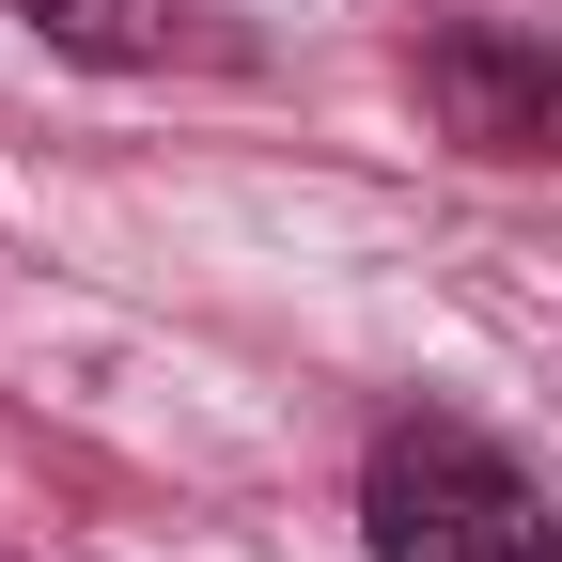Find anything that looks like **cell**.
<instances>
[{
    "label": "cell",
    "mask_w": 562,
    "mask_h": 562,
    "mask_svg": "<svg viewBox=\"0 0 562 562\" xmlns=\"http://www.w3.org/2000/svg\"><path fill=\"white\" fill-rule=\"evenodd\" d=\"M360 547L375 562H562L547 484L469 438V422H391L375 469H360Z\"/></svg>",
    "instance_id": "1"
},
{
    "label": "cell",
    "mask_w": 562,
    "mask_h": 562,
    "mask_svg": "<svg viewBox=\"0 0 562 562\" xmlns=\"http://www.w3.org/2000/svg\"><path fill=\"white\" fill-rule=\"evenodd\" d=\"M16 16L79 63H172L188 47V0H16Z\"/></svg>",
    "instance_id": "3"
},
{
    "label": "cell",
    "mask_w": 562,
    "mask_h": 562,
    "mask_svg": "<svg viewBox=\"0 0 562 562\" xmlns=\"http://www.w3.org/2000/svg\"><path fill=\"white\" fill-rule=\"evenodd\" d=\"M422 110L469 157H547L562 140V63L516 47V32H484V16H453V32H422Z\"/></svg>",
    "instance_id": "2"
}]
</instances>
